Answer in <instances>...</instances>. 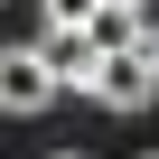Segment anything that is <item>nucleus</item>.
I'll return each instance as SVG.
<instances>
[{
  "instance_id": "nucleus-2",
  "label": "nucleus",
  "mask_w": 159,
  "mask_h": 159,
  "mask_svg": "<svg viewBox=\"0 0 159 159\" xmlns=\"http://www.w3.org/2000/svg\"><path fill=\"white\" fill-rule=\"evenodd\" d=\"M84 94H94L103 112H150L159 75H150V66H140L131 47H112V38H103V66H94V84H84Z\"/></svg>"
},
{
  "instance_id": "nucleus-4",
  "label": "nucleus",
  "mask_w": 159,
  "mask_h": 159,
  "mask_svg": "<svg viewBox=\"0 0 159 159\" xmlns=\"http://www.w3.org/2000/svg\"><path fill=\"white\" fill-rule=\"evenodd\" d=\"M103 38H112V47H131V56L159 75V19H150V10H140V19H103Z\"/></svg>"
},
{
  "instance_id": "nucleus-5",
  "label": "nucleus",
  "mask_w": 159,
  "mask_h": 159,
  "mask_svg": "<svg viewBox=\"0 0 159 159\" xmlns=\"http://www.w3.org/2000/svg\"><path fill=\"white\" fill-rule=\"evenodd\" d=\"M38 19H47V38H75V28H103V10H94V0H38Z\"/></svg>"
},
{
  "instance_id": "nucleus-7",
  "label": "nucleus",
  "mask_w": 159,
  "mask_h": 159,
  "mask_svg": "<svg viewBox=\"0 0 159 159\" xmlns=\"http://www.w3.org/2000/svg\"><path fill=\"white\" fill-rule=\"evenodd\" d=\"M56 159H84V150H56Z\"/></svg>"
},
{
  "instance_id": "nucleus-3",
  "label": "nucleus",
  "mask_w": 159,
  "mask_h": 159,
  "mask_svg": "<svg viewBox=\"0 0 159 159\" xmlns=\"http://www.w3.org/2000/svg\"><path fill=\"white\" fill-rule=\"evenodd\" d=\"M47 47V75H56V94H84L94 84V66H103V28H75V38H38Z\"/></svg>"
},
{
  "instance_id": "nucleus-8",
  "label": "nucleus",
  "mask_w": 159,
  "mask_h": 159,
  "mask_svg": "<svg viewBox=\"0 0 159 159\" xmlns=\"http://www.w3.org/2000/svg\"><path fill=\"white\" fill-rule=\"evenodd\" d=\"M140 159H159V150H140Z\"/></svg>"
},
{
  "instance_id": "nucleus-1",
  "label": "nucleus",
  "mask_w": 159,
  "mask_h": 159,
  "mask_svg": "<svg viewBox=\"0 0 159 159\" xmlns=\"http://www.w3.org/2000/svg\"><path fill=\"white\" fill-rule=\"evenodd\" d=\"M56 103V75H47V47H0V112L28 122Z\"/></svg>"
},
{
  "instance_id": "nucleus-6",
  "label": "nucleus",
  "mask_w": 159,
  "mask_h": 159,
  "mask_svg": "<svg viewBox=\"0 0 159 159\" xmlns=\"http://www.w3.org/2000/svg\"><path fill=\"white\" fill-rule=\"evenodd\" d=\"M94 10H103V19H140L150 0H94Z\"/></svg>"
}]
</instances>
